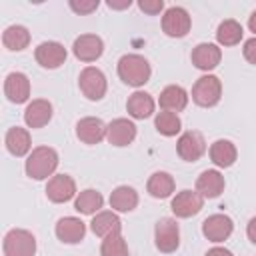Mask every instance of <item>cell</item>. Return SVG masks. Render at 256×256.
Returning a JSON list of instances; mask_svg holds the SVG:
<instances>
[{"instance_id":"cell-1","label":"cell","mask_w":256,"mask_h":256,"mask_svg":"<svg viewBox=\"0 0 256 256\" xmlns=\"http://www.w3.org/2000/svg\"><path fill=\"white\" fill-rule=\"evenodd\" d=\"M58 152L50 146H36L32 148V152L28 154L26 158V164H24V170H26V176L32 178V180H46L48 176L52 178L56 168H58Z\"/></svg>"},{"instance_id":"cell-2","label":"cell","mask_w":256,"mask_h":256,"mask_svg":"<svg viewBox=\"0 0 256 256\" xmlns=\"http://www.w3.org/2000/svg\"><path fill=\"white\" fill-rule=\"evenodd\" d=\"M116 70H118V78L132 88L144 86L152 76L150 62L140 54H124L118 60Z\"/></svg>"},{"instance_id":"cell-3","label":"cell","mask_w":256,"mask_h":256,"mask_svg":"<svg viewBox=\"0 0 256 256\" xmlns=\"http://www.w3.org/2000/svg\"><path fill=\"white\" fill-rule=\"evenodd\" d=\"M222 98V82L214 74L200 76L192 86V100L202 108H212Z\"/></svg>"},{"instance_id":"cell-4","label":"cell","mask_w":256,"mask_h":256,"mask_svg":"<svg viewBox=\"0 0 256 256\" xmlns=\"http://www.w3.org/2000/svg\"><path fill=\"white\" fill-rule=\"evenodd\" d=\"M2 250H4V256H34L36 236L24 228H12L4 236Z\"/></svg>"},{"instance_id":"cell-5","label":"cell","mask_w":256,"mask_h":256,"mask_svg":"<svg viewBox=\"0 0 256 256\" xmlns=\"http://www.w3.org/2000/svg\"><path fill=\"white\" fill-rule=\"evenodd\" d=\"M78 88L80 92L92 100V102H98L106 96V90H108V80L104 76V72L96 66H86L82 68L80 76H78Z\"/></svg>"},{"instance_id":"cell-6","label":"cell","mask_w":256,"mask_h":256,"mask_svg":"<svg viewBox=\"0 0 256 256\" xmlns=\"http://www.w3.org/2000/svg\"><path fill=\"white\" fill-rule=\"evenodd\" d=\"M154 244L160 252L172 254L180 246V228L174 218H160L154 226Z\"/></svg>"},{"instance_id":"cell-7","label":"cell","mask_w":256,"mask_h":256,"mask_svg":"<svg viewBox=\"0 0 256 256\" xmlns=\"http://www.w3.org/2000/svg\"><path fill=\"white\" fill-rule=\"evenodd\" d=\"M190 26L192 18L182 6H170L162 16V32L170 38H184L190 32Z\"/></svg>"},{"instance_id":"cell-8","label":"cell","mask_w":256,"mask_h":256,"mask_svg":"<svg viewBox=\"0 0 256 256\" xmlns=\"http://www.w3.org/2000/svg\"><path fill=\"white\" fill-rule=\"evenodd\" d=\"M176 152L184 162H196L206 152V140L198 130H188L176 140Z\"/></svg>"},{"instance_id":"cell-9","label":"cell","mask_w":256,"mask_h":256,"mask_svg":"<svg viewBox=\"0 0 256 256\" xmlns=\"http://www.w3.org/2000/svg\"><path fill=\"white\" fill-rule=\"evenodd\" d=\"M202 206L204 196L196 190H180L170 202V210L176 218H192L202 210Z\"/></svg>"},{"instance_id":"cell-10","label":"cell","mask_w":256,"mask_h":256,"mask_svg":"<svg viewBox=\"0 0 256 256\" xmlns=\"http://www.w3.org/2000/svg\"><path fill=\"white\" fill-rule=\"evenodd\" d=\"M66 56H68V52H66L64 44H60V42H56V40H46V42L38 44L36 50H34L36 62H38L42 68H46V70L60 68V66L66 62Z\"/></svg>"},{"instance_id":"cell-11","label":"cell","mask_w":256,"mask_h":256,"mask_svg":"<svg viewBox=\"0 0 256 256\" xmlns=\"http://www.w3.org/2000/svg\"><path fill=\"white\" fill-rule=\"evenodd\" d=\"M104 52V40L98 34H80L72 44V54L80 62H96Z\"/></svg>"},{"instance_id":"cell-12","label":"cell","mask_w":256,"mask_h":256,"mask_svg":"<svg viewBox=\"0 0 256 256\" xmlns=\"http://www.w3.org/2000/svg\"><path fill=\"white\" fill-rule=\"evenodd\" d=\"M234 232V222L230 216L218 212V214H210L204 222H202V234L210 240V242H224L230 238V234Z\"/></svg>"},{"instance_id":"cell-13","label":"cell","mask_w":256,"mask_h":256,"mask_svg":"<svg viewBox=\"0 0 256 256\" xmlns=\"http://www.w3.org/2000/svg\"><path fill=\"white\" fill-rule=\"evenodd\" d=\"M46 196L54 204H64L76 196V182L68 174H54L46 184Z\"/></svg>"},{"instance_id":"cell-14","label":"cell","mask_w":256,"mask_h":256,"mask_svg":"<svg viewBox=\"0 0 256 256\" xmlns=\"http://www.w3.org/2000/svg\"><path fill=\"white\" fill-rule=\"evenodd\" d=\"M190 60L192 64L198 68V70H204V72H210L214 70L220 60H222V50L218 44H212V42H200L192 48V54H190Z\"/></svg>"},{"instance_id":"cell-15","label":"cell","mask_w":256,"mask_h":256,"mask_svg":"<svg viewBox=\"0 0 256 256\" xmlns=\"http://www.w3.org/2000/svg\"><path fill=\"white\" fill-rule=\"evenodd\" d=\"M108 124H104L96 116H84L76 122V138L84 144H100L106 138Z\"/></svg>"},{"instance_id":"cell-16","label":"cell","mask_w":256,"mask_h":256,"mask_svg":"<svg viewBox=\"0 0 256 256\" xmlns=\"http://www.w3.org/2000/svg\"><path fill=\"white\" fill-rule=\"evenodd\" d=\"M136 138V124L128 118H114L110 124H108V130H106V140L112 144V146H128L132 144Z\"/></svg>"},{"instance_id":"cell-17","label":"cell","mask_w":256,"mask_h":256,"mask_svg":"<svg viewBox=\"0 0 256 256\" xmlns=\"http://www.w3.org/2000/svg\"><path fill=\"white\" fill-rule=\"evenodd\" d=\"M56 238L64 244H78L86 236V224L76 216H64L56 222Z\"/></svg>"},{"instance_id":"cell-18","label":"cell","mask_w":256,"mask_h":256,"mask_svg":"<svg viewBox=\"0 0 256 256\" xmlns=\"http://www.w3.org/2000/svg\"><path fill=\"white\" fill-rule=\"evenodd\" d=\"M4 94L12 104H24L30 98V80L24 72H10L4 78Z\"/></svg>"},{"instance_id":"cell-19","label":"cell","mask_w":256,"mask_h":256,"mask_svg":"<svg viewBox=\"0 0 256 256\" xmlns=\"http://www.w3.org/2000/svg\"><path fill=\"white\" fill-rule=\"evenodd\" d=\"M52 114H54L52 104L46 98H36V100H32L26 106V110H24V122L32 130L34 128H44L52 120Z\"/></svg>"},{"instance_id":"cell-20","label":"cell","mask_w":256,"mask_h":256,"mask_svg":"<svg viewBox=\"0 0 256 256\" xmlns=\"http://www.w3.org/2000/svg\"><path fill=\"white\" fill-rule=\"evenodd\" d=\"M126 110L134 120H144L150 118L156 110V102L152 98V94L144 92V90H136L128 96L126 100Z\"/></svg>"},{"instance_id":"cell-21","label":"cell","mask_w":256,"mask_h":256,"mask_svg":"<svg viewBox=\"0 0 256 256\" xmlns=\"http://www.w3.org/2000/svg\"><path fill=\"white\" fill-rule=\"evenodd\" d=\"M4 144H6V150L16 158H22L32 152L30 132L22 126H12L4 136Z\"/></svg>"},{"instance_id":"cell-22","label":"cell","mask_w":256,"mask_h":256,"mask_svg":"<svg viewBox=\"0 0 256 256\" xmlns=\"http://www.w3.org/2000/svg\"><path fill=\"white\" fill-rule=\"evenodd\" d=\"M208 156H210V160H212L214 166H218V168H230L236 162V158H238V150H236L234 142H230L226 138H220V140H216V142L210 144Z\"/></svg>"},{"instance_id":"cell-23","label":"cell","mask_w":256,"mask_h":256,"mask_svg":"<svg viewBox=\"0 0 256 256\" xmlns=\"http://www.w3.org/2000/svg\"><path fill=\"white\" fill-rule=\"evenodd\" d=\"M188 98H190V96H188V92H186L182 86L170 84V86H166V88L160 92L158 104H160L162 110H168V112L178 114V112H182V110L188 106Z\"/></svg>"},{"instance_id":"cell-24","label":"cell","mask_w":256,"mask_h":256,"mask_svg":"<svg viewBox=\"0 0 256 256\" xmlns=\"http://www.w3.org/2000/svg\"><path fill=\"white\" fill-rule=\"evenodd\" d=\"M90 230L98 238H106L110 234L122 232V222L114 210H100L98 214H94V218L90 222Z\"/></svg>"},{"instance_id":"cell-25","label":"cell","mask_w":256,"mask_h":256,"mask_svg":"<svg viewBox=\"0 0 256 256\" xmlns=\"http://www.w3.org/2000/svg\"><path fill=\"white\" fill-rule=\"evenodd\" d=\"M224 176L218 170H204L196 178V192L202 194L204 198H218L224 192Z\"/></svg>"},{"instance_id":"cell-26","label":"cell","mask_w":256,"mask_h":256,"mask_svg":"<svg viewBox=\"0 0 256 256\" xmlns=\"http://www.w3.org/2000/svg\"><path fill=\"white\" fill-rule=\"evenodd\" d=\"M114 212H132L138 206V192L132 186H116L108 198Z\"/></svg>"},{"instance_id":"cell-27","label":"cell","mask_w":256,"mask_h":256,"mask_svg":"<svg viewBox=\"0 0 256 256\" xmlns=\"http://www.w3.org/2000/svg\"><path fill=\"white\" fill-rule=\"evenodd\" d=\"M174 188H176V182H174L172 174H168V172H164V170L154 172V174L148 178V182H146L148 194H150L152 198H158V200L172 196Z\"/></svg>"},{"instance_id":"cell-28","label":"cell","mask_w":256,"mask_h":256,"mask_svg":"<svg viewBox=\"0 0 256 256\" xmlns=\"http://www.w3.org/2000/svg\"><path fill=\"white\" fill-rule=\"evenodd\" d=\"M102 206H104V196L94 188H86V190L78 192V196L74 200V208L80 214H88V216L98 214Z\"/></svg>"},{"instance_id":"cell-29","label":"cell","mask_w":256,"mask_h":256,"mask_svg":"<svg viewBox=\"0 0 256 256\" xmlns=\"http://www.w3.org/2000/svg\"><path fill=\"white\" fill-rule=\"evenodd\" d=\"M242 34H244L242 24L234 18H226L216 28V42L220 46H236L242 40Z\"/></svg>"},{"instance_id":"cell-30","label":"cell","mask_w":256,"mask_h":256,"mask_svg":"<svg viewBox=\"0 0 256 256\" xmlns=\"http://www.w3.org/2000/svg\"><path fill=\"white\" fill-rule=\"evenodd\" d=\"M2 44L12 50V52H20L24 48H28L30 44V32L26 26L22 24H12L2 32Z\"/></svg>"},{"instance_id":"cell-31","label":"cell","mask_w":256,"mask_h":256,"mask_svg":"<svg viewBox=\"0 0 256 256\" xmlns=\"http://www.w3.org/2000/svg\"><path fill=\"white\" fill-rule=\"evenodd\" d=\"M154 126L156 130L162 134V136H176L180 130H182V120L178 114L174 112H168V110H160L154 118Z\"/></svg>"},{"instance_id":"cell-32","label":"cell","mask_w":256,"mask_h":256,"mask_svg":"<svg viewBox=\"0 0 256 256\" xmlns=\"http://www.w3.org/2000/svg\"><path fill=\"white\" fill-rule=\"evenodd\" d=\"M128 244L122 236V232L110 234L106 238H102L100 244V256H128Z\"/></svg>"},{"instance_id":"cell-33","label":"cell","mask_w":256,"mask_h":256,"mask_svg":"<svg viewBox=\"0 0 256 256\" xmlns=\"http://www.w3.org/2000/svg\"><path fill=\"white\" fill-rule=\"evenodd\" d=\"M68 6L76 12V14H90V12H94L98 6H100V2L98 0H70L68 2Z\"/></svg>"},{"instance_id":"cell-34","label":"cell","mask_w":256,"mask_h":256,"mask_svg":"<svg viewBox=\"0 0 256 256\" xmlns=\"http://www.w3.org/2000/svg\"><path fill=\"white\" fill-rule=\"evenodd\" d=\"M138 8L144 12V14H150V16H156L164 10V0H140L138 2Z\"/></svg>"},{"instance_id":"cell-35","label":"cell","mask_w":256,"mask_h":256,"mask_svg":"<svg viewBox=\"0 0 256 256\" xmlns=\"http://www.w3.org/2000/svg\"><path fill=\"white\" fill-rule=\"evenodd\" d=\"M242 54H244V58H246V60H248L250 64H254V66H256V36L244 42Z\"/></svg>"},{"instance_id":"cell-36","label":"cell","mask_w":256,"mask_h":256,"mask_svg":"<svg viewBox=\"0 0 256 256\" xmlns=\"http://www.w3.org/2000/svg\"><path fill=\"white\" fill-rule=\"evenodd\" d=\"M246 236H248V240H250L252 244H256V216L250 218V222H248V226H246Z\"/></svg>"},{"instance_id":"cell-37","label":"cell","mask_w":256,"mask_h":256,"mask_svg":"<svg viewBox=\"0 0 256 256\" xmlns=\"http://www.w3.org/2000/svg\"><path fill=\"white\" fill-rule=\"evenodd\" d=\"M204 256H234L228 248H224V246H214V248H210Z\"/></svg>"},{"instance_id":"cell-38","label":"cell","mask_w":256,"mask_h":256,"mask_svg":"<svg viewBox=\"0 0 256 256\" xmlns=\"http://www.w3.org/2000/svg\"><path fill=\"white\" fill-rule=\"evenodd\" d=\"M106 4H108V8H112V10H124V8H130V6H132V0H122V2L108 0Z\"/></svg>"},{"instance_id":"cell-39","label":"cell","mask_w":256,"mask_h":256,"mask_svg":"<svg viewBox=\"0 0 256 256\" xmlns=\"http://www.w3.org/2000/svg\"><path fill=\"white\" fill-rule=\"evenodd\" d=\"M248 28H250V32H254L256 34V10L250 14V18H248Z\"/></svg>"}]
</instances>
